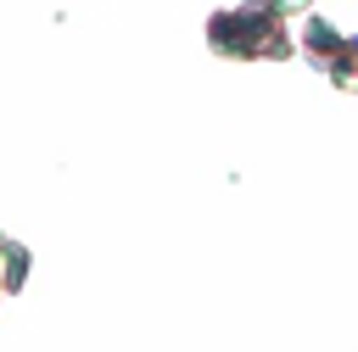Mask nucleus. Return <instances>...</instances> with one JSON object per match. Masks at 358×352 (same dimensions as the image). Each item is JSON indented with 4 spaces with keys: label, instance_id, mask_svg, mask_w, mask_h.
Returning a JSON list of instances; mask_svg holds the SVG:
<instances>
[{
    "label": "nucleus",
    "instance_id": "f257e3e1",
    "mask_svg": "<svg viewBox=\"0 0 358 352\" xmlns=\"http://www.w3.org/2000/svg\"><path fill=\"white\" fill-rule=\"evenodd\" d=\"M263 28H268V22H263V11H246V17H235V22H218L213 34H218L224 45H235V50H246V45H257V39H263Z\"/></svg>",
    "mask_w": 358,
    "mask_h": 352
}]
</instances>
